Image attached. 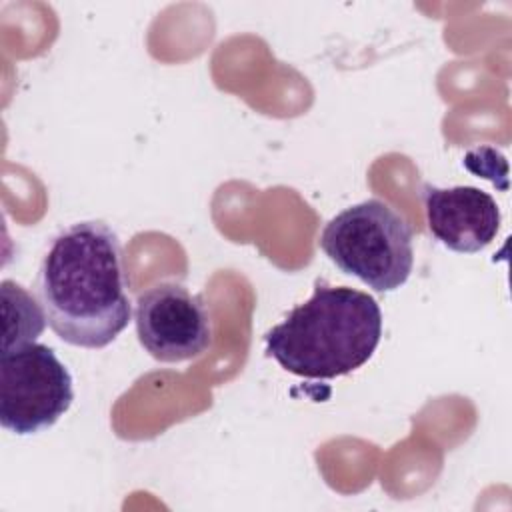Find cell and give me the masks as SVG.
I'll use <instances>...</instances> for the list:
<instances>
[{
	"label": "cell",
	"mask_w": 512,
	"mask_h": 512,
	"mask_svg": "<svg viewBox=\"0 0 512 512\" xmlns=\"http://www.w3.org/2000/svg\"><path fill=\"white\" fill-rule=\"evenodd\" d=\"M382 338L378 302L350 286L314 282L312 296L294 306L266 336V354L286 372L330 380L364 366Z\"/></svg>",
	"instance_id": "cell-2"
},
{
	"label": "cell",
	"mask_w": 512,
	"mask_h": 512,
	"mask_svg": "<svg viewBox=\"0 0 512 512\" xmlns=\"http://www.w3.org/2000/svg\"><path fill=\"white\" fill-rule=\"evenodd\" d=\"M320 248L344 274L376 292L400 288L414 266L410 224L378 198L358 202L328 220Z\"/></svg>",
	"instance_id": "cell-3"
},
{
	"label": "cell",
	"mask_w": 512,
	"mask_h": 512,
	"mask_svg": "<svg viewBox=\"0 0 512 512\" xmlns=\"http://www.w3.org/2000/svg\"><path fill=\"white\" fill-rule=\"evenodd\" d=\"M38 296L52 332L80 348H104L132 318L116 232L86 220L64 228L38 270Z\"/></svg>",
	"instance_id": "cell-1"
},
{
	"label": "cell",
	"mask_w": 512,
	"mask_h": 512,
	"mask_svg": "<svg viewBox=\"0 0 512 512\" xmlns=\"http://www.w3.org/2000/svg\"><path fill=\"white\" fill-rule=\"evenodd\" d=\"M134 324L140 346L158 362H184L212 346V316L204 298L178 282L138 294Z\"/></svg>",
	"instance_id": "cell-5"
},
{
	"label": "cell",
	"mask_w": 512,
	"mask_h": 512,
	"mask_svg": "<svg viewBox=\"0 0 512 512\" xmlns=\"http://www.w3.org/2000/svg\"><path fill=\"white\" fill-rule=\"evenodd\" d=\"M72 400V376L50 346L28 342L2 350L0 422L8 432H42L64 416Z\"/></svg>",
	"instance_id": "cell-4"
},
{
	"label": "cell",
	"mask_w": 512,
	"mask_h": 512,
	"mask_svg": "<svg viewBox=\"0 0 512 512\" xmlns=\"http://www.w3.org/2000/svg\"><path fill=\"white\" fill-rule=\"evenodd\" d=\"M2 304H4V342L2 350L34 342L46 324V314L40 310L32 294L20 284L10 280L2 282Z\"/></svg>",
	"instance_id": "cell-7"
},
{
	"label": "cell",
	"mask_w": 512,
	"mask_h": 512,
	"mask_svg": "<svg viewBox=\"0 0 512 512\" xmlns=\"http://www.w3.org/2000/svg\"><path fill=\"white\" fill-rule=\"evenodd\" d=\"M430 234L452 252L476 254L498 234L500 210L496 200L474 186L422 188Z\"/></svg>",
	"instance_id": "cell-6"
}]
</instances>
